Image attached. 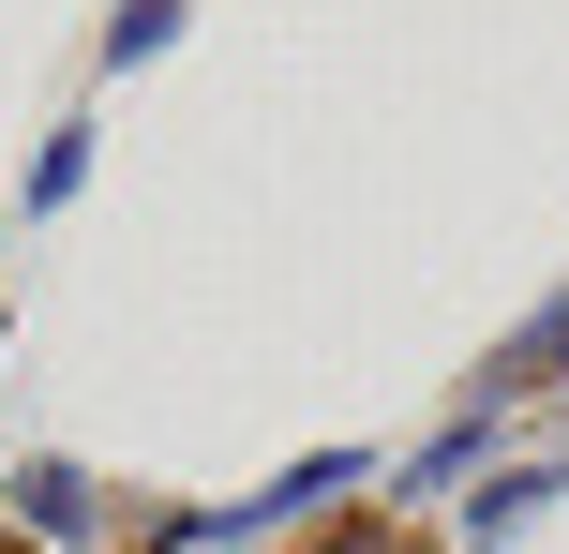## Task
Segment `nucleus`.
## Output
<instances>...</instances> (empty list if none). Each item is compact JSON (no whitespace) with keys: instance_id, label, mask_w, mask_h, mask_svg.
<instances>
[{"instance_id":"obj_1","label":"nucleus","mask_w":569,"mask_h":554,"mask_svg":"<svg viewBox=\"0 0 569 554\" xmlns=\"http://www.w3.org/2000/svg\"><path fill=\"white\" fill-rule=\"evenodd\" d=\"M300 554H405V540H375V525H330V540H300Z\"/></svg>"},{"instance_id":"obj_2","label":"nucleus","mask_w":569,"mask_h":554,"mask_svg":"<svg viewBox=\"0 0 569 554\" xmlns=\"http://www.w3.org/2000/svg\"><path fill=\"white\" fill-rule=\"evenodd\" d=\"M0 554H16V540H0Z\"/></svg>"}]
</instances>
